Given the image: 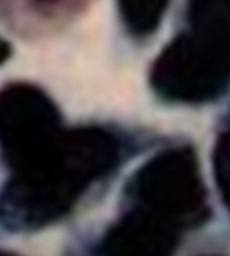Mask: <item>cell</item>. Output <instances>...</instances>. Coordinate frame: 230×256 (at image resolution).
I'll return each instance as SVG.
<instances>
[{
  "label": "cell",
  "instance_id": "cell-7",
  "mask_svg": "<svg viewBox=\"0 0 230 256\" xmlns=\"http://www.w3.org/2000/svg\"><path fill=\"white\" fill-rule=\"evenodd\" d=\"M169 0H118L122 18L135 36L154 32L164 16Z\"/></svg>",
  "mask_w": 230,
  "mask_h": 256
},
{
  "label": "cell",
  "instance_id": "cell-4",
  "mask_svg": "<svg viewBox=\"0 0 230 256\" xmlns=\"http://www.w3.org/2000/svg\"><path fill=\"white\" fill-rule=\"evenodd\" d=\"M230 72L204 52L189 34L178 36L155 60L150 84L156 94L176 103H206L224 94Z\"/></svg>",
  "mask_w": 230,
  "mask_h": 256
},
{
  "label": "cell",
  "instance_id": "cell-9",
  "mask_svg": "<svg viewBox=\"0 0 230 256\" xmlns=\"http://www.w3.org/2000/svg\"><path fill=\"white\" fill-rule=\"evenodd\" d=\"M84 2L86 0H28V4L36 12L46 17L72 12Z\"/></svg>",
  "mask_w": 230,
  "mask_h": 256
},
{
  "label": "cell",
  "instance_id": "cell-6",
  "mask_svg": "<svg viewBox=\"0 0 230 256\" xmlns=\"http://www.w3.org/2000/svg\"><path fill=\"white\" fill-rule=\"evenodd\" d=\"M189 36L230 72V0H189Z\"/></svg>",
  "mask_w": 230,
  "mask_h": 256
},
{
  "label": "cell",
  "instance_id": "cell-10",
  "mask_svg": "<svg viewBox=\"0 0 230 256\" xmlns=\"http://www.w3.org/2000/svg\"><path fill=\"white\" fill-rule=\"evenodd\" d=\"M10 54V48H8V44L4 43V42H0V62L5 60V57Z\"/></svg>",
  "mask_w": 230,
  "mask_h": 256
},
{
  "label": "cell",
  "instance_id": "cell-5",
  "mask_svg": "<svg viewBox=\"0 0 230 256\" xmlns=\"http://www.w3.org/2000/svg\"><path fill=\"white\" fill-rule=\"evenodd\" d=\"M178 244V232L149 216L128 208L120 221L108 230L100 242L103 254H170Z\"/></svg>",
  "mask_w": 230,
  "mask_h": 256
},
{
  "label": "cell",
  "instance_id": "cell-8",
  "mask_svg": "<svg viewBox=\"0 0 230 256\" xmlns=\"http://www.w3.org/2000/svg\"><path fill=\"white\" fill-rule=\"evenodd\" d=\"M214 174L221 198L230 212V130L224 132L214 150Z\"/></svg>",
  "mask_w": 230,
  "mask_h": 256
},
{
  "label": "cell",
  "instance_id": "cell-1",
  "mask_svg": "<svg viewBox=\"0 0 230 256\" xmlns=\"http://www.w3.org/2000/svg\"><path fill=\"white\" fill-rule=\"evenodd\" d=\"M117 140L100 128L63 130L0 194V224L12 232L43 228L66 216L96 181L118 162Z\"/></svg>",
  "mask_w": 230,
  "mask_h": 256
},
{
  "label": "cell",
  "instance_id": "cell-2",
  "mask_svg": "<svg viewBox=\"0 0 230 256\" xmlns=\"http://www.w3.org/2000/svg\"><path fill=\"white\" fill-rule=\"evenodd\" d=\"M129 208L175 232L209 216L198 160L189 148L160 152L138 169L126 188Z\"/></svg>",
  "mask_w": 230,
  "mask_h": 256
},
{
  "label": "cell",
  "instance_id": "cell-3",
  "mask_svg": "<svg viewBox=\"0 0 230 256\" xmlns=\"http://www.w3.org/2000/svg\"><path fill=\"white\" fill-rule=\"evenodd\" d=\"M63 130L57 106L42 89L12 83L0 90V152L11 170L26 166Z\"/></svg>",
  "mask_w": 230,
  "mask_h": 256
}]
</instances>
